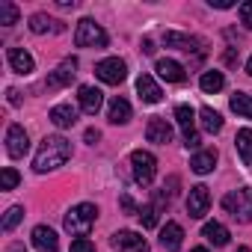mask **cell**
Returning <instances> with one entry per match:
<instances>
[{
  "label": "cell",
  "mask_w": 252,
  "mask_h": 252,
  "mask_svg": "<svg viewBox=\"0 0 252 252\" xmlns=\"http://www.w3.org/2000/svg\"><path fill=\"white\" fill-rule=\"evenodd\" d=\"M71 158V143L65 137H45L36 158H33V169L36 172H51L57 166H63Z\"/></svg>",
  "instance_id": "6da1fadb"
},
{
  "label": "cell",
  "mask_w": 252,
  "mask_h": 252,
  "mask_svg": "<svg viewBox=\"0 0 252 252\" xmlns=\"http://www.w3.org/2000/svg\"><path fill=\"white\" fill-rule=\"evenodd\" d=\"M95 217H98V208L83 202V205H74L68 214H65V231L74 234V237H86L89 228L95 225Z\"/></svg>",
  "instance_id": "7a4b0ae2"
},
{
  "label": "cell",
  "mask_w": 252,
  "mask_h": 252,
  "mask_svg": "<svg viewBox=\"0 0 252 252\" xmlns=\"http://www.w3.org/2000/svg\"><path fill=\"white\" fill-rule=\"evenodd\" d=\"M222 208L240 220V222H252V190L249 187H240V190H231L222 196Z\"/></svg>",
  "instance_id": "3957f363"
},
{
  "label": "cell",
  "mask_w": 252,
  "mask_h": 252,
  "mask_svg": "<svg viewBox=\"0 0 252 252\" xmlns=\"http://www.w3.org/2000/svg\"><path fill=\"white\" fill-rule=\"evenodd\" d=\"M74 45L77 48H107V33L92 18H83L74 30Z\"/></svg>",
  "instance_id": "277c9868"
},
{
  "label": "cell",
  "mask_w": 252,
  "mask_h": 252,
  "mask_svg": "<svg viewBox=\"0 0 252 252\" xmlns=\"http://www.w3.org/2000/svg\"><path fill=\"white\" fill-rule=\"evenodd\" d=\"M131 169H134V181H137V184H143V187H149V184L155 181L158 160H155V155H152V152L137 149V152L131 155Z\"/></svg>",
  "instance_id": "5b68a950"
},
{
  "label": "cell",
  "mask_w": 252,
  "mask_h": 252,
  "mask_svg": "<svg viewBox=\"0 0 252 252\" xmlns=\"http://www.w3.org/2000/svg\"><path fill=\"white\" fill-rule=\"evenodd\" d=\"M175 122H178V128L184 131V146L187 149H199V134H196V113L190 104H178L175 107Z\"/></svg>",
  "instance_id": "8992f818"
},
{
  "label": "cell",
  "mask_w": 252,
  "mask_h": 252,
  "mask_svg": "<svg viewBox=\"0 0 252 252\" xmlns=\"http://www.w3.org/2000/svg\"><path fill=\"white\" fill-rule=\"evenodd\" d=\"M95 74H98V80H104L110 86H119L125 77H128V65H125V60H119V57H107V60H101L95 65Z\"/></svg>",
  "instance_id": "52a82bcc"
},
{
  "label": "cell",
  "mask_w": 252,
  "mask_h": 252,
  "mask_svg": "<svg viewBox=\"0 0 252 252\" xmlns=\"http://www.w3.org/2000/svg\"><path fill=\"white\" fill-rule=\"evenodd\" d=\"M74 74H77V60H74V57H68V60H63V63L48 74L45 89H63V86H68V83L74 80Z\"/></svg>",
  "instance_id": "ba28073f"
},
{
  "label": "cell",
  "mask_w": 252,
  "mask_h": 252,
  "mask_svg": "<svg viewBox=\"0 0 252 252\" xmlns=\"http://www.w3.org/2000/svg\"><path fill=\"white\" fill-rule=\"evenodd\" d=\"M208 208H211V193H208V187H205V184L190 187V196H187V214H190L193 220H202V217L208 214Z\"/></svg>",
  "instance_id": "9c48e42d"
},
{
  "label": "cell",
  "mask_w": 252,
  "mask_h": 252,
  "mask_svg": "<svg viewBox=\"0 0 252 252\" xmlns=\"http://www.w3.org/2000/svg\"><path fill=\"white\" fill-rule=\"evenodd\" d=\"M30 149V140H27V131L21 128V125H9V131H6V155L9 158H24Z\"/></svg>",
  "instance_id": "30bf717a"
},
{
  "label": "cell",
  "mask_w": 252,
  "mask_h": 252,
  "mask_svg": "<svg viewBox=\"0 0 252 252\" xmlns=\"http://www.w3.org/2000/svg\"><path fill=\"white\" fill-rule=\"evenodd\" d=\"M113 246H116L119 252H146V249H149L146 237L137 234V231H128V228L113 234Z\"/></svg>",
  "instance_id": "8fae6325"
},
{
  "label": "cell",
  "mask_w": 252,
  "mask_h": 252,
  "mask_svg": "<svg viewBox=\"0 0 252 252\" xmlns=\"http://www.w3.org/2000/svg\"><path fill=\"white\" fill-rule=\"evenodd\" d=\"M146 140L149 143H155V146H166V143H172V125L166 122V119H149V125H146Z\"/></svg>",
  "instance_id": "7c38bea8"
},
{
  "label": "cell",
  "mask_w": 252,
  "mask_h": 252,
  "mask_svg": "<svg viewBox=\"0 0 252 252\" xmlns=\"http://www.w3.org/2000/svg\"><path fill=\"white\" fill-rule=\"evenodd\" d=\"M77 101H80V110H83V113L95 116V113L101 110V104H104V95H101V89H95V86H80V89H77Z\"/></svg>",
  "instance_id": "4fadbf2b"
},
{
  "label": "cell",
  "mask_w": 252,
  "mask_h": 252,
  "mask_svg": "<svg viewBox=\"0 0 252 252\" xmlns=\"http://www.w3.org/2000/svg\"><path fill=\"white\" fill-rule=\"evenodd\" d=\"M33 246H36L39 252H57V249H60V237H57L54 228L36 225V228H33Z\"/></svg>",
  "instance_id": "5bb4252c"
},
{
  "label": "cell",
  "mask_w": 252,
  "mask_h": 252,
  "mask_svg": "<svg viewBox=\"0 0 252 252\" xmlns=\"http://www.w3.org/2000/svg\"><path fill=\"white\" fill-rule=\"evenodd\" d=\"M6 57H9V65H12V71H15V74H33L36 63H33V57H30L24 48H9V51H6Z\"/></svg>",
  "instance_id": "9a60e30c"
},
{
  "label": "cell",
  "mask_w": 252,
  "mask_h": 252,
  "mask_svg": "<svg viewBox=\"0 0 252 252\" xmlns=\"http://www.w3.org/2000/svg\"><path fill=\"white\" fill-rule=\"evenodd\" d=\"M137 92H140V98H143L146 104H158V101L163 98V89L158 86V80H155L152 74H140V80H137Z\"/></svg>",
  "instance_id": "2e32d148"
},
{
  "label": "cell",
  "mask_w": 252,
  "mask_h": 252,
  "mask_svg": "<svg viewBox=\"0 0 252 252\" xmlns=\"http://www.w3.org/2000/svg\"><path fill=\"white\" fill-rule=\"evenodd\" d=\"M181 240H184V228H181L178 222H166V225L160 228V246H163L166 252H178V249H181Z\"/></svg>",
  "instance_id": "e0dca14e"
},
{
  "label": "cell",
  "mask_w": 252,
  "mask_h": 252,
  "mask_svg": "<svg viewBox=\"0 0 252 252\" xmlns=\"http://www.w3.org/2000/svg\"><path fill=\"white\" fill-rule=\"evenodd\" d=\"M163 45L166 48H178V51H199L202 48V39H196V36H184V33H163Z\"/></svg>",
  "instance_id": "ac0fdd59"
},
{
  "label": "cell",
  "mask_w": 252,
  "mask_h": 252,
  "mask_svg": "<svg viewBox=\"0 0 252 252\" xmlns=\"http://www.w3.org/2000/svg\"><path fill=\"white\" fill-rule=\"evenodd\" d=\"M107 119H110L113 125H128V122H131V104L116 95V98L110 101V107H107Z\"/></svg>",
  "instance_id": "d6986e66"
},
{
  "label": "cell",
  "mask_w": 252,
  "mask_h": 252,
  "mask_svg": "<svg viewBox=\"0 0 252 252\" xmlns=\"http://www.w3.org/2000/svg\"><path fill=\"white\" fill-rule=\"evenodd\" d=\"M155 71H158L166 83H181V80L187 77V74H184V68H181V63H175V60H158Z\"/></svg>",
  "instance_id": "ffe728a7"
},
{
  "label": "cell",
  "mask_w": 252,
  "mask_h": 252,
  "mask_svg": "<svg viewBox=\"0 0 252 252\" xmlns=\"http://www.w3.org/2000/svg\"><path fill=\"white\" fill-rule=\"evenodd\" d=\"M51 122L57 128H71L77 122V110L71 104H57V107H51Z\"/></svg>",
  "instance_id": "44dd1931"
},
{
  "label": "cell",
  "mask_w": 252,
  "mask_h": 252,
  "mask_svg": "<svg viewBox=\"0 0 252 252\" xmlns=\"http://www.w3.org/2000/svg\"><path fill=\"white\" fill-rule=\"evenodd\" d=\"M30 30L36 33V36H42V33H60L63 30V24L60 21H54L51 15H45V12H36L33 18H30Z\"/></svg>",
  "instance_id": "7402d4cb"
},
{
  "label": "cell",
  "mask_w": 252,
  "mask_h": 252,
  "mask_svg": "<svg viewBox=\"0 0 252 252\" xmlns=\"http://www.w3.org/2000/svg\"><path fill=\"white\" fill-rule=\"evenodd\" d=\"M190 166H193V172H199V175H208V172L217 166V152H214V149L196 152V155H193V160H190Z\"/></svg>",
  "instance_id": "603a6c76"
},
{
  "label": "cell",
  "mask_w": 252,
  "mask_h": 252,
  "mask_svg": "<svg viewBox=\"0 0 252 252\" xmlns=\"http://www.w3.org/2000/svg\"><path fill=\"white\" fill-rule=\"evenodd\" d=\"M202 234H205V240L208 243H214V246H225L228 243V228L222 225V222H205V228H202Z\"/></svg>",
  "instance_id": "cb8c5ba5"
},
{
  "label": "cell",
  "mask_w": 252,
  "mask_h": 252,
  "mask_svg": "<svg viewBox=\"0 0 252 252\" xmlns=\"http://www.w3.org/2000/svg\"><path fill=\"white\" fill-rule=\"evenodd\" d=\"M199 122H202V128L208 134H220L222 131V116L217 110H211V107H202L199 110Z\"/></svg>",
  "instance_id": "d4e9b609"
},
{
  "label": "cell",
  "mask_w": 252,
  "mask_h": 252,
  "mask_svg": "<svg viewBox=\"0 0 252 252\" xmlns=\"http://www.w3.org/2000/svg\"><path fill=\"white\" fill-rule=\"evenodd\" d=\"M234 143H237V155H240V160L249 166V163H252V128H243V131H237Z\"/></svg>",
  "instance_id": "484cf974"
},
{
  "label": "cell",
  "mask_w": 252,
  "mask_h": 252,
  "mask_svg": "<svg viewBox=\"0 0 252 252\" xmlns=\"http://www.w3.org/2000/svg\"><path fill=\"white\" fill-rule=\"evenodd\" d=\"M199 86H202V92H220L222 86H225V77H222V71H205L202 74V80H199Z\"/></svg>",
  "instance_id": "4316f807"
},
{
  "label": "cell",
  "mask_w": 252,
  "mask_h": 252,
  "mask_svg": "<svg viewBox=\"0 0 252 252\" xmlns=\"http://www.w3.org/2000/svg\"><path fill=\"white\" fill-rule=\"evenodd\" d=\"M231 110L240 113L243 119H252V95H246V92H234V95H231Z\"/></svg>",
  "instance_id": "83f0119b"
},
{
  "label": "cell",
  "mask_w": 252,
  "mask_h": 252,
  "mask_svg": "<svg viewBox=\"0 0 252 252\" xmlns=\"http://www.w3.org/2000/svg\"><path fill=\"white\" fill-rule=\"evenodd\" d=\"M0 24L3 27L18 24V6L12 3V0H0Z\"/></svg>",
  "instance_id": "f1b7e54d"
},
{
  "label": "cell",
  "mask_w": 252,
  "mask_h": 252,
  "mask_svg": "<svg viewBox=\"0 0 252 252\" xmlns=\"http://www.w3.org/2000/svg\"><path fill=\"white\" fill-rule=\"evenodd\" d=\"M18 181H21V175H18L12 166H6L3 172H0V190H15Z\"/></svg>",
  "instance_id": "f546056e"
},
{
  "label": "cell",
  "mask_w": 252,
  "mask_h": 252,
  "mask_svg": "<svg viewBox=\"0 0 252 252\" xmlns=\"http://www.w3.org/2000/svg\"><path fill=\"white\" fill-rule=\"evenodd\" d=\"M21 220H24V208H21V205L9 208V211H6V217H3V231H12Z\"/></svg>",
  "instance_id": "4dcf8cb0"
},
{
  "label": "cell",
  "mask_w": 252,
  "mask_h": 252,
  "mask_svg": "<svg viewBox=\"0 0 252 252\" xmlns=\"http://www.w3.org/2000/svg\"><path fill=\"white\" fill-rule=\"evenodd\" d=\"M137 217L143 220V225H146V228H155V225H158V208H155V205L140 208V214H137Z\"/></svg>",
  "instance_id": "1f68e13d"
},
{
  "label": "cell",
  "mask_w": 252,
  "mask_h": 252,
  "mask_svg": "<svg viewBox=\"0 0 252 252\" xmlns=\"http://www.w3.org/2000/svg\"><path fill=\"white\" fill-rule=\"evenodd\" d=\"M240 21H243V27L246 30H252V0H246V3H240Z\"/></svg>",
  "instance_id": "d6a6232c"
},
{
  "label": "cell",
  "mask_w": 252,
  "mask_h": 252,
  "mask_svg": "<svg viewBox=\"0 0 252 252\" xmlns=\"http://www.w3.org/2000/svg\"><path fill=\"white\" fill-rule=\"evenodd\" d=\"M71 252H95V243H92L89 237H77V240L71 243Z\"/></svg>",
  "instance_id": "836d02e7"
},
{
  "label": "cell",
  "mask_w": 252,
  "mask_h": 252,
  "mask_svg": "<svg viewBox=\"0 0 252 252\" xmlns=\"http://www.w3.org/2000/svg\"><path fill=\"white\" fill-rule=\"evenodd\" d=\"M122 208L128 211V214H140V208L134 205V199H131V196H122Z\"/></svg>",
  "instance_id": "e575fe53"
},
{
  "label": "cell",
  "mask_w": 252,
  "mask_h": 252,
  "mask_svg": "<svg viewBox=\"0 0 252 252\" xmlns=\"http://www.w3.org/2000/svg\"><path fill=\"white\" fill-rule=\"evenodd\" d=\"M211 6H217V9H231L234 6V0H208Z\"/></svg>",
  "instance_id": "d590c367"
},
{
  "label": "cell",
  "mask_w": 252,
  "mask_h": 252,
  "mask_svg": "<svg viewBox=\"0 0 252 252\" xmlns=\"http://www.w3.org/2000/svg\"><path fill=\"white\" fill-rule=\"evenodd\" d=\"M98 140H101V134H98L95 128H89V131H86V143H89V146H95Z\"/></svg>",
  "instance_id": "8d00e7d4"
},
{
  "label": "cell",
  "mask_w": 252,
  "mask_h": 252,
  "mask_svg": "<svg viewBox=\"0 0 252 252\" xmlns=\"http://www.w3.org/2000/svg\"><path fill=\"white\" fill-rule=\"evenodd\" d=\"M9 104H12V107L21 104V92H18V89H9Z\"/></svg>",
  "instance_id": "74e56055"
},
{
  "label": "cell",
  "mask_w": 252,
  "mask_h": 252,
  "mask_svg": "<svg viewBox=\"0 0 252 252\" xmlns=\"http://www.w3.org/2000/svg\"><path fill=\"white\" fill-rule=\"evenodd\" d=\"M143 54H155V42L152 39H143Z\"/></svg>",
  "instance_id": "f35d334b"
},
{
  "label": "cell",
  "mask_w": 252,
  "mask_h": 252,
  "mask_svg": "<svg viewBox=\"0 0 252 252\" xmlns=\"http://www.w3.org/2000/svg\"><path fill=\"white\" fill-rule=\"evenodd\" d=\"M9 252H27V249H24L21 243H12V246H9Z\"/></svg>",
  "instance_id": "ab89813d"
},
{
  "label": "cell",
  "mask_w": 252,
  "mask_h": 252,
  "mask_svg": "<svg viewBox=\"0 0 252 252\" xmlns=\"http://www.w3.org/2000/svg\"><path fill=\"white\" fill-rule=\"evenodd\" d=\"M190 252H208V249H205V246H196V249H190Z\"/></svg>",
  "instance_id": "60d3db41"
},
{
  "label": "cell",
  "mask_w": 252,
  "mask_h": 252,
  "mask_svg": "<svg viewBox=\"0 0 252 252\" xmlns=\"http://www.w3.org/2000/svg\"><path fill=\"white\" fill-rule=\"evenodd\" d=\"M246 71H249V74H252V57H249V63H246Z\"/></svg>",
  "instance_id": "b9f144b4"
},
{
  "label": "cell",
  "mask_w": 252,
  "mask_h": 252,
  "mask_svg": "<svg viewBox=\"0 0 252 252\" xmlns=\"http://www.w3.org/2000/svg\"><path fill=\"white\" fill-rule=\"evenodd\" d=\"M237 252H249V249H246V246H240V249H237Z\"/></svg>",
  "instance_id": "7bdbcfd3"
}]
</instances>
